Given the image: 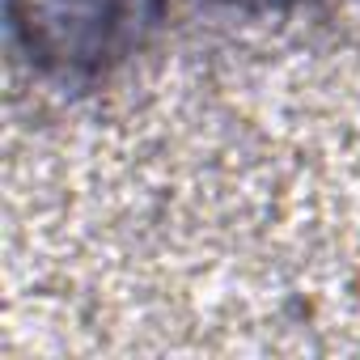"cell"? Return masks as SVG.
I'll return each mask as SVG.
<instances>
[{
	"label": "cell",
	"mask_w": 360,
	"mask_h": 360,
	"mask_svg": "<svg viewBox=\"0 0 360 360\" xmlns=\"http://www.w3.org/2000/svg\"><path fill=\"white\" fill-rule=\"evenodd\" d=\"M165 0H5L18 51L51 81H94L131 60L161 26Z\"/></svg>",
	"instance_id": "6da1fadb"
},
{
	"label": "cell",
	"mask_w": 360,
	"mask_h": 360,
	"mask_svg": "<svg viewBox=\"0 0 360 360\" xmlns=\"http://www.w3.org/2000/svg\"><path fill=\"white\" fill-rule=\"evenodd\" d=\"M229 5H242V9H280V5H297V0H229Z\"/></svg>",
	"instance_id": "7a4b0ae2"
}]
</instances>
